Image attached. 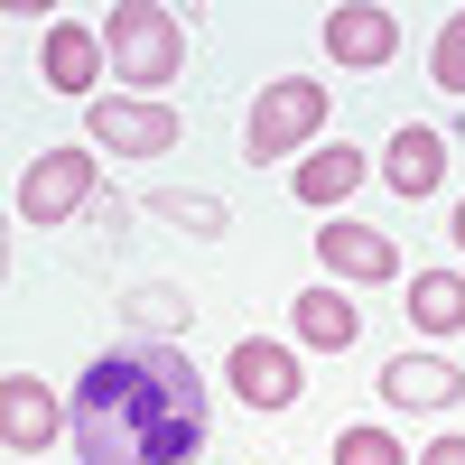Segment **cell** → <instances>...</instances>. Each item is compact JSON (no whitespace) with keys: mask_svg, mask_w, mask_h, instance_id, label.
Masks as SVG:
<instances>
[{"mask_svg":"<svg viewBox=\"0 0 465 465\" xmlns=\"http://www.w3.org/2000/svg\"><path fill=\"white\" fill-rule=\"evenodd\" d=\"M205 381L177 344H112L74 381V456L84 465H196Z\"/></svg>","mask_w":465,"mask_h":465,"instance_id":"cell-1","label":"cell"},{"mask_svg":"<svg viewBox=\"0 0 465 465\" xmlns=\"http://www.w3.org/2000/svg\"><path fill=\"white\" fill-rule=\"evenodd\" d=\"M326 84L317 74H280L261 103H252V131H242V149L252 159H289V149H317V122H326Z\"/></svg>","mask_w":465,"mask_h":465,"instance_id":"cell-2","label":"cell"},{"mask_svg":"<svg viewBox=\"0 0 465 465\" xmlns=\"http://www.w3.org/2000/svg\"><path fill=\"white\" fill-rule=\"evenodd\" d=\"M177 56H186V28L159 10V0H122V10H112V65H122L140 94H159L177 74Z\"/></svg>","mask_w":465,"mask_h":465,"instance_id":"cell-3","label":"cell"},{"mask_svg":"<svg viewBox=\"0 0 465 465\" xmlns=\"http://www.w3.org/2000/svg\"><path fill=\"white\" fill-rule=\"evenodd\" d=\"M84 196H94V149H47V159L19 177V214L28 223H65Z\"/></svg>","mask_w":465,"mask_h":465,"instance_id":"cell-4","label":"cell"},{"mask_svg":"<svg viewBox=\"0 0 465 465\" xmlns=\"http://www.w3.org/2000/svg\"><path fill=\"white\" fill-rule=\"evenodd\" d=\"M94 140L112 159H168L177 149V112L168 103H94Z\"/></svg>","mask_w":465,"mask_h":465,"instance_id":"cell-5","label":"cell"},{"mask_svg":"<svg viewBox=\"0 0 465 465\" xmlns=\"http://www.w3.org/2000/svg\"><path fill=\"white\" fill-rule=\"evenodd\" d=\"M223 372H232V391H242L252 410H289V401H298V354H289V344H261V335H242Z\"/></svg>","mask_w":465,"mask_h":465,"instance_id":"cell-6","label":"cell"},{"mask_svg":"<svg viewBox=\"0 0 465 465\" xmlns=\"http://www.w3.org/2000/svg\"><path fill=\"white\" fill-rule=\"evenodd\" d=\"M326 47H335V65H391L401 56V19L372 10V0H354V10L326 19Z\"/></svg>","mask_w":465,"mask_h":465,"instance_id":"cell-7","label":"cell"},{"mask_svg":"<svg viewBox=\"0 0 465 465\" xmlns=\"http://www.w3.org/2000/svg\"><path fill=\"white\" fill-rule=\"evenodd\" d=\"M0 438H10V456L56 447V401H47V381H28V372L0 381Z\"/></svg>","mask_w":465,"mask_h":465,"instance_id":"cell-8","label":"cell"},{"mask_svg":"<svg viewBox=\"0 0 465 465\" xmlns=\"http://www.w3.org/2000/svg\"><path fill=\"white\" fill-rule=\"evenodd\" d=\"M381 391H391L401 410H447L465 391V372L447 354H391V363H381Z\"/></svg>","mask_w":465,"mask_h":465,"instance_id":"cell-9","label":"cell"},{"mask_svg":"<svg viewBox=\"0 0 465 465\" xmlns=\"http://www.w3.org/2000/svg\"><path fill=\"white\" fill-rule=\"evenodd\" d=\"M363 177H372V159H363V149L326 140V149H307V168H298V196H307V205H344Z\"/></svg>","mask_w":465,"mask_h":465,"instance_id":"cell-10","label":"cell"},{"mask_svg":"<svg viewBox=\"0 0 465 465\" xmlns=\"http://www.w3.org/2000/svg\"><path fill=\"white\" fill-rule=\"evenodd\" d=\"M317 252H326V270H344V280H391L401 270V242H381L372 223H335Z\"/></svg>","mask_w":465,"mask_h":465,"instance_id":"cell-11","label":"cell"},{"mask_svg":"<svg viewBox=\"0 0 465 465\" xmlns=\"http://www.w3.org/2000/svg\"><path fill=\"white\" fill-rule=\"evenodd\" d=\"M410 326L465 335V280H456V270H419V280H410Z\"/></svg>","mask_w":465,"mask_h":465,"instance_id":"cell-12","label":"cell"},{"mask_svg":"<svg viewBox=\"0 0 465 465\" xmlns=\"http://www.w3.org/2000/svg\"><path fill=\"white\" fill-rule=\"evenodd\" d=\"M47 84L56 94H94V28H74V19L47 28Z\"/></svg>","mask_w":465,"mask_h":465,"instance_id":"cell-13","label":"cell"},{"mask_svg":"<svg viewBox=\"0 0 465 465\" xmlns=\"http://www.w3.org/2000/svg\"><path fill=\"white\" fill-rule=\"evenodd\" d=\"M438 168H447V140H438V131H401V140H391V168H381V177H391L401 196H429Z\"/></svg>","mask_w":465,"mask_h":465,"instance_id":"cell-14","label":"cell"},{"mask_svg":"<svg viewBox=\"0 0 465 465\" xmlns=\"http://www.w3.org/2000/svg\"><path fill=\"white\" fill-rule=\"evenodd\" d=\"M354 326H363V317H354L335 289H307V298H298V335L317 344V354H344V344H354Z\"/></svg>","mask_w":465,"mask_h":465,"instance_id":"cell-15","label":"cell"},{"mask_svg":"<svg viewBox=\"0 0 465 465\" xmlns=\"http://www.w3.org/2000/svg\"><path fill=\"white\" fill-rule=\"evenodd\" d=\"M335 465H410V456H401L391 429H344L335 438Z\"/></svg>","mask_w":465,"mask_h":465,"instance_id":"cell-16","label":"cell"},{"mask_svg":"<svg viewBox=\"0 0 465 465\" xmlns=\"http://www.w3.org/2000/svg\"><path fill=\"white\" fill-rule=\"evenodd\" d=\"M429 65H438V94H465V10L438 28V47H429Z\"/></svg>","mask_w":465,"mask_h":465,"instance_id":"cell-17","label":"cell"},{"mask_svg":"<svg viewBox=\"0 0 465 465\" xmlns=\"http://www.w3.org/2000/svg\"><path fill=\"white\" fill-rule=\"evenodd\" d=\"M131 317H140V326H168V335H177V326H186V298H177V289H168V298L149 289V298H131Z\"/></svg>","mask_w":465,"mask_h":465,"instance_id":"cell-18","label":"cell"},{"mask_svg":"<svg viewBox=\"0 0 465 465\" xmlns=\"http://www.w3.org/2000/svg\"><path fill=\"white\" fill-rule=\"evenodd\" d=\"M419 465H465V438H438V447L419 456Z\"/></svg>","mask_w":465,"mask_h":465,"instance_id":"cell-19","label":"cell"},{"mask_svg":"<svg viewBox=\"0 0 465 465\" xmlns=\"http://www.w3.org/2000/svg\"><path fill=\"white\" fill-rule=\"evenodd\" d=\"M456 242H465V205H456Z\"/></svg>","mask_w":465,"mask_h":465,"instance_id":"cell-20","label":"cell"}]
</instances>
